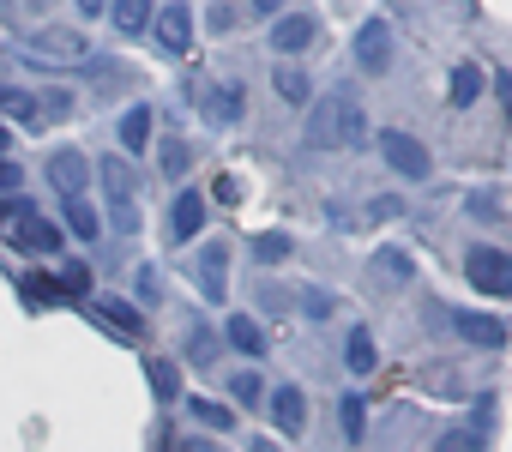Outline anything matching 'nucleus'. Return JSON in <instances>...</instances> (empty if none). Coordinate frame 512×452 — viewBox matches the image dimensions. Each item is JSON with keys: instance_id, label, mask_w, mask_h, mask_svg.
<instances>
[{"instance_id": "nucleus-12", "label": "nucleus", "mask_w": 512, "mask_h": 452, "mask_svg": "<svg viewBox=\"0 0 512 452\" xmlns=\"http://www.w3.org/2000/svg\"><path fill=\"white\" fill-rule=\"evenodd\" d=\"M85 181H91V157H85V151H73V145H61V151L49 157V187H55L61 199H79V193H85Z\"/></svg>"}, {"instance_id": "nucleus-7", "label": "nucleus", "mask_w": 512, "mask_h": 452, "mask_svg": "<svg viewBox=\"0 0 512 452\" xmlns=\"http://www.w3.org/2000/svg\"><path fill=\"white\" fill-rule=\"evenodd\" d=\"M380 157H386L404 181H428V169H434L428 145H422L416 133H404V127H380Z\"/></svg>"}, {"instance_id": "nucleus-8", "label": "nucleus", "mask_w": 512, "mask_h": 452, "mask_svg": "<svg viewBox=\"0 0 512 452\" xmlns=\"http://www.w3.org/2000/svg\"><path fill=\"white\" fill-rule=\"evenodd\" d=\"M440 326H452V332H458L464 344H476V350H506V338H512L506 320H494V314H470V308H452Z\"/></svg>"}, {"instance_id": "nucleus-32", "label": "nucleus", "mask_w": 512, "mask_h": 452, "mask_svg": "<svg viewBox=\"0 0 512 452\" xmlns=\"http://www.w3.org/2000/svg\"><path fill=\"white\" fill-rule=\"evenodd\" d=\"M187 163H193L187 139H163V145H157V169H163L169 181H181V175H187Z\"/></svg>"}, {"instance_id": "nucleus-18", "label": "nucleus", "mask_w": 512, "mask_h": 452, "mask_svg": "<svg viewBox=\"0 0 512 452\" xmlns=\"http://www.w3.org/2000/svg\"><path fill=\"white\" fill-rule=\"evenodd\" d=\"M223 344H235L247 362H260V356H266V326H260V320H247V314H229Z\"/></svg>"}, {"instance_id": "nucleus-39", "label": "nucleus", "mask_w": 512, "mask_h": 452, "mask_svg": "<svg viewBox=\"0 0 512 452\" xmlns=\"http://www.w3.org/2000/svg\"><path fill=\"white\" fill-rule=\"evenodd\" d=\"M25 296L31 302H61L67 290H61V278H25Z\"/></svg>"}, {"instance_id": "nucleus-37", "label": "nucleus", "mask_w": 512, "mask_h": 452, "mask_svg": "<svg viewBox=\"0 0 512 452\" xmlns=\"http://www.w3.org/2000/svg\"><path fill=\"white\" fill-rule=\"evenodd\" d=\"M229 392H235L241 404H260V398H266V380H260V374H253V368H241V374L229 380Z\"/></svg>"}, {"instance_id": "nucleus-14", "label": "nucleus", "mask_w": 512, "mask_h": 452, "mask_svg": "<svg viewBox=\"0 0 512 452\" xmlns=\"http://www.w3.org/2000/svg\"><path fill=\"white\" fill-rule=\"evenodd\" d=\"M266 410H272V422H278V428H284L290 440H296V434L308 428V392H302L296 380H284V386H272V404H266Z\"/></svg>"}, {"instance_id": "nucleus-3", "label": "nucleus", "mask_w": 512, "mask_h": 452, "mask_svg": "<svg viewBox=\"0 0 512 452\" xmlns=\"http://www.w3.org/2000/svg\"><path fill=\"white\" fill-rule=\"evenodd\" d=\"M97 181H103V199H109V223L121 236H139V175L127 157H97Z\"/></svg>"}, {"instance_id": "nucleus-45", "label": "nucleus", "mask_w": 512, "mask_h": 452, "mask_svg": "<svg viewBox=\"0 0 512 452\" xmlns=\"http://www.w3.org/2000/svg\"><path fill=\"white\" fill-rule=\"evenodd\" d=\"M494 91H500V109H506V121H512V73H500V79H494Z\"/></svg>"}, {"instance_id": "nucleus-42", "label": "nucleus", "mask_w": 512, "mask_h": 452, "mask_svg": "<svg viewBox=\"0 0 512 452\" xmlns=\"http://www.w3.org/2000/svg\"><path fill=\"white\" fill-rule=\"evenodd\" d=\"M19 187H25V169L13 157H0V193H19Z\"/></svg>"}, {"instance_id": "nucleus-30", "label": "nucleus", "mask_w": 512, "mask_h": 452, "mask_svg": "<svg viewBox=\"0 0 512 452\" xmlns=\"http://www.w3.org/2000/svg\"><path fill=\"white\" fill-rule=\"evenodd\" d=\"M344 362H350V374H374V362H380V356H374V332H368V326H356V332H350Z\"/></svg>"}, {"instance_id": "nucleus-22", "label": "nucleus", "mask_w": 512, "mask_h": 452, "mask_svg": "<svg viewBox=\"0 0 512 452\" xmlns=\"http://www.w3.org/2000/svg\"><path fill=\"white\" fill-rule=\"evenodd\" d=\"M61 211H67V217H61L67 236H79V242H97V236H103V217L85 205V193H79V199H61Z\"/></svg>"}, {"instance_id": "nucleus-28", "label": "nucleus", "mask_w": 512, "mask_h": 452, "mask_svg": "<svg viewBox=\"0 0 512 452\" xmlns=\"http://www.w3.org/2000/svg\"><path fill=\"white\" fill-rule=\"evenodd\" d=\"M247 248H253V260H260V266H284L296 242H290L284 230H260V236H253V242H247Z\"/></svg>"}, {"instance_id": "nucleus-6", "label": "nucleus", "mask_w": 512, "mask_h": 452, "mask_svg": "<svg viewBox=\"0 0 512 452\" xmlns=\"http://www.w3.org/2000/svg\"><path fill=\"white\" fill-rule=\"evenodd\" d=\"M464 278H470V290L476 296H512V254L506 248H470L464 254Z\"/></svg>"}, {"instance_id": "nucleus-38", "label": "nucleus", "mask_w": 512, "mask_h": 452, "mask_svg": "<svg viewBox=\"0 0 512 452\" xmlns=\"http://www.w3.org/2000/svg\"><path fill=\"white\" fill-rule=\"evenodd\" d=\"M235 7H241V19H278L290 0H235Z\"/></svg>"}, {"instance_id": "nucleus-17", "label": "nucleus", "mask_w": 512, "mask_h": 452, "mask_svg": "<svg viewBox=\"0 0 512 452\" xmlns=\"http://www.w3.org/2000/svg\"><path fill=\"white\" fill-rule=\"evenodd\" d=\"M482 91H488V73H482L476 61H458L452 79H446V103H452V109H470Z\"/></svg>"}, {"instance_id": "nucleus-26", "label": "nucleus", "mask_w": 512, "mask_h": 452, "mask_svg": "<svg viewBox=\"0 0 512 452\" xmlns=\"http://www.w3.org/2000/svg\"><path fill=\"white\" fill-rule=\"evenodd\" d=\"M338 422H344V440L356 446V440L368 434V398H362V392H344V398H338Z\"/></svg>"}, {"instance_id": "nucleus-9", "label": "nucleus", "mask_w": 512, "mask_h": 452, "mask_svg": "<svg viewBox=\"0 0 512 452\" xmlns=\"http://www.w3.org/2000/svg\"><path fill=\"white\" fill-rule=\"evenodd\" d=\"M350 55H356L362 73H386V67H392V25H386V19H362Z\"/></svg>"}, {"instance_id": "nucleus-43", "label": "nucleus", "mask_w": 512, "mask_h": 452, "mask_svg": "<svg viewBox=\"0 0 512 452\" xmlns=\"http://www.w3.org/2000/svg\"><path fill=\"white\" fill-rule=\"evenodd\" d=\"M368 211H374V217H404V199H398V193H380Z\"/></svg>"}, {"instance_id": "nucleus-5", "label": "nucleus", "mask_w": 512, "mask_h": 452, "mask_svg": "<svg viewBox=\"0 0 512 452\" xmlns=\"http://www.w3.org/2000/svg\"><path fill=\"white\" fill-rule=\"evenodd\" d=\"M25 55H31V61H43L49 73H61V67H79V61L91 55V37H85V31H73V25H43V31H31V37H25Z\"/></svg>"}, {"instance_id": "nucleus-44", "label": "nucleus", "mask_w": 512, "mask_h": 452, "mask_svg": "<svg viewBox=\"0 0 512 452\" xmlns=\"http://www.w3.org/2000/svg\"><path fill=\"white\" fill-rule=\"evenodd\" d=\"M139 296L157 302V272H151V266H139Z\"/></svg>"}, {"instance_id": "nucleus-48", "label": "nucleus", "mask_w": 512, "mask_h": 452, "mask_svg": "<svg viewBox=\"0 0 512 452\" xmlns=\"http://www.w3.org/2000/svg\"><path fill=\"white\" fill-rule=\"evenodd\" d=\"M55 7V0H25V13H49Z\"/></svg>"}, {"instance_id": "nucleus-16", "label": "nucleus", "mask_w": 512, "mask_h": 452, "mask_svg": "<svg viewBox=\"0 0 512 452\" xmlns=\"http://www.w3.org/2000/svg\"><path fill=\"white\" fill-rule=\"evenodd\" d=\"M199 230H205V199L187 187V193H175V205H169V236H175V242H193Z\"/></svg>"}, {"instance_id": "nucleus-2", "label": "nucleus", "mask_w": 512, "mask_h": 452, "mask_svg": "<svg viewBox=\"0 0 512 452\" xmlns=\"http://www.w3.org/2000/svg\"><path fill=\"white\" fill-rule=\"evenodd\" d=\"M0 242H13L19 254H61L67 230L49 223L31 199H7V205H0Z\"/></svg>"}, {"instance_id": "nucleus-33", "label": "nucleus", "mask_w": 512, "mask_h": 452, "mask_svg": "<svg viewBox=\"0 0 512 452\" xmlns=\"http://www.w3.org/2000/svg\"><path fill=\"white\" fill-rule=\"evenodd\" d=\"M241 25H247V19H241L235 0H217V7L205 13V31H211V37H229V31H241Z\"/></svg>"}, {"instance_id": "nucleus-34", "label": "nucleus", "mask_w": 512, "mask_h": 452, "mask_svg": "<svg viewBox=\"0 0 512 452\" xmlns=\"http://www.w3.org/2000/svg\"><path fill=\"white\" fill-rule=\"evenodd\" d=\"M187 410H193L205 428H235V410H229V404H217V398H187Z\"/></svg>"}, {"instance_id": "nucleus-41", "label": "nucleus", "mask_w": 512, "mask_h": 452, "mask_svg": "<svg viewBox=\"0 0 512 452\" xmlns=\"http://www.w3.org/2000/svg\"><path fill=\"white\" fill-rule=\"evenodd\" d=\"M61 290H67V296H85V290H91V272H85V266L73 260V266L61 272Z\"/></svg>"}, {"instance_id": "nucleus-10", "label": "nucleus", "mask_w": 512, "mask_h": 452, "mask_svg": "<svg viewBox=\"0 0 512 452\" xmlns=\"http://www.w3.org/2000/svg\"><path fill=\"white\" fill-rule=\"evenodd\" d=\"M193 278H199V296L205 302H229V248L223 242H205L199 260H193Z\"/></svg>"}, {"instance_id": "nucleus-29", "label": "nucleus", "mask_w": 512, "mask_h": 452, "mask_svg": "<svg viewBox=\"0 0 512 452\" xmlns=\"http://www.w3.org/2000/svg\"><path fill=\"white\" fill-rule=\"evenodd\" d=\"M187 362H193V368H211V362H217V338H211L205 320H187Z\"/></svg>"}, {"instance_id": "nucleus-19", "label": "nucleus", "mask_w": 512, "mask_h": 452, "mask_svg": "<svg viewBox=\"0 0 512 452\" xmlns=\"http://www.w3.org/2000/svg\"><path fill=\"white\" fill-rule=\"evenodd\" d=\"M151 19H157L151 0H109V25H115L121 37H145V31H151Z\"/></svg>"}, {"instance_id": "nucleus-20", "label": "nucleus", "mask_w": 512, "mask_h": 452, "mask_svg": "<svg viewBox=\"0 0 512 452\" xmlns=\"http://www.w3.org/2000/svg\"><path fill=\"white\" fill-rule=\"evenodd\" d=\"M79 73L91 79V91H97V97H115V91L127 85V67H121L115 55H85V61H79Z\"/></svg>"}, {"instance_id": "nucleus-31", "label": "nucleus", "mask_w": 512, "mask_h": 452, "mask_svg": "<svg viewBox=\"0 0 512 452\" xmlns=\"http://www.w3.org/2000/svg\"><path fill=\"white\" fill-rule=\"evenodd\" d=\"M73 103H79V97H73L67 85H43V97H37V115H43V121H67V115H73Z\"/></svg>"}, {"instance_id": "nucleus-11", "label": "nucleus", "mask_w": 512, "mask_h": 452, "mask_svg": "<svg viewBox=\"0 0 512 452\" xmlns=\"http://www.w3.org/2000/svg\"><path fill=\"white\" fill-rule=\"evenodd\" d=\"M314 37H320V19H314V13H284V19H272V55H278V61L314 49Z\"/></svg>"}, {"instance_id": "nucleus-1", "label": "nucleus", "mask_w": 512, "mask_h": 452, "mask_svg": "<svg viewBox=\"0 0 512 452\" xmlns=\"http://www.w3.org/2000/svg\"><path fill=\"white\" fill-rule=\"evenodd\" d=\"M368 139V109L356 103L350 85H338L332 97L308 103V127H302V145L308 151H332V145H362Z\"/></svg>"}, {"instance_id": "nucleus-35", "label": "nucleus", "mask_w": 512, "mask_h": 452, "mask_svg": "<svg viewBox=\"0 0 512 452\" xmlns=\"http://www.w3.org/2000/svg\"><path fill=\"white\" fill-rule=\"evenodd\" d=\"M302 314H308V320H332V314H338V296L308 284V290H302Z\"/></svg>"}, {"instance_id": "nucleus-47", "label": "nucleus", "mask_w": 512, "mask_h": 452, "mask_svg": "<svg viewBox=\"0 0 512 452\" xmlns=\"http://www.w3.org/2000/svg\"><path fill=\"white\" fill-rule=\"evenodd\" d=\"M175 452H217V446H211V440H181Z\"/></svg>"}, {"instance_id": "nucleus-21", "label": "nucleus", "mask_w": 512, "mask_h": 452, "mask_svg": "<svg viewBox=\"0 0 512 452\" xmlns=\"http://www.w3.org/2000/svg\"><path fill=\"white\" fill-rule=\"evenodd\" d=\"M416 278V260L404 254V248H380L374 254V284H386V290H404Z\"/></svg>"}, {"instance_id": "nucleus-49", "label": "nucleus", "mask_w": 512, "mask_h": 452, "mask_svg": "<svg viewBox=\"0 0 512 452\" xmlns=\"http://www.w3.org/2000/svg\"><path fill=\"white\" fill-rule=\"evenodd\" d=\"M247 452H278V440H253V446H247Z\"/></svg>"}, {"instance_id": "nucleus-46", "label": "nucleus", "mask_w": 512, "mask_h": 452, "mask_svg": "<svg viewBox=\"0 0 512 452\" xmlns=\"http://www.w3.org/2000/svg\"><path fill=\"white\" fill-rule=\"evenodd\" d=\"M73 7H79L85 19H97V13H109V0H73Z\"/></svg>"}, {"instance_id": "nucleus-15", "label": "nucleus", "mask_w": 512, "mask_h": 452, "mask_svg": "<svg viewBox=\"0 0 512 452\" xmlns=\"http://www.w3.org/2000/svg\"><path fill=\"white\" fill-rule=\"evenodd\" d=\"M151 37H157L169 55H187V49H193V13H187V7H163V13L151 19Z\"/></svg>"}, {"instance_id": "nucleus-27", "label": "nucleus", "mask_w": 512, "mask_h": 452, "mask_svg": "<svg viewBox=\"0 0 512 452\" xmlns=\"http://www.w3.org/2000/svg\"><path fill=\"white\" fill-rule=\"evenodd\" d=\"M0 115H13V121L37 127V121H43V115H37V91H19V85H0Z\"/></svg>"}, {"instance_id": "nucleus-25", "label": "nucleus", "mask_w": 512, "mask_h": 452, "mask_svg": "<svg viewBox=\"0 0 512 452\" xmlns=\"http://www.w3.org/2000/svg\"><path fill=\"white\" fill-rule=\"evenodd\" d=\"M272 91H278L284 103H296V109H308V103H314V85H308V73H302V67H278V73H272Z\"/></svg>"}, {"instance_id": "nucleus-23", "label": "nucleus", "mask_w": 512, "mask_h": 452, "mask_svg": "<svg viewBox=\"0 0 512 452\" xmlns=\"http://www.w3.org/2000/svg\"><path fill=\"white\" fill-rule=\"evenodd\" d=\"M145 145H151V103H133L121 115V151L127 157H145Z\"/></svg>"}, {"instance_id": "nucleus-24", "label": "nucleus", "mask_w": 512, "mask_h": 452, "mask_svg": "<svg viewBox=\"0 0 512 452\" xmlns=\"http://www.w3.org/2000/svg\"><path fill=\"white\" fill-rule=\"evenodd\" d=\"M145 380H151L157 404H181V368L169 356H145Z\"/></svg>"}, {"instance_id": "nucleus-36", "label": "nucleus", "mask_w": 512, "mask_h": 452, "mask_svg": "<svg viewBox=\"0 0 512 452\" xmlns=\"http://www.w3.org/2000/svg\"><path fill=\"white\" fill-rule=\"evenodd\" d=\"M434 452H482V440H476V428H446L434 440Z\"/></svg>"}, {"instance_id": "nucleus-4", "label": "nucleus", "mask_w": 512, "mask_h": 452, "mask_svg": "<svg viewBox=\"0 0 512 452\" xmlns=\"http://www.w3.org/2000/svg\"><path fill=\"white\" fill-rule=\"evenodd\" d=\"M181 97H193L199 115H205L211 127H235V121L247 115V91H241V79H187Z\"/></svg>"}, {"instance_id": "nucleus-13", "label": "nucleus", "mask_w": 512, "mask_h": 452, "mask_svg": "<svg viewBox=\"0 0 512 452\" xmlns=\"http://www.w3.org/2000/svg\"><path fill=\"white\" fill-rule=\"evenodd\" d=\"M85 314H91V320H103V326H109L115 338H127V344H139V338H145V314H139L133 302H121V296H97Z\"/></svg>"}, {"instance_id": "nucleus-40", "label": "nucleus", "mask_w": 512, "mask_h": 452, "mask_svg": "<svg viewBox=\"0 0 512 452\" xmlns=\"http://www.w3.org/2000/svg\"><path fill=\"white\" fill-rule=\"evenodd\" d=\"M470 217H482V223L506 217V211H500V193H470Z\"/></svg>"}]
</instances>
